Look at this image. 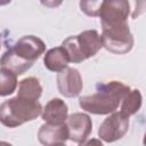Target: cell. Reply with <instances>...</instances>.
Segmentation results:
<instances>
[{
  "instance_id": "cell-1",
  "label": "cell",
  "mask_w": 146,
  "mask_h": 146,
  "mask_svg": "<svg viewBox=\"0 0 146 146\" xmlns=\"http://www.w3.org/2000/svg\"><path fill=\"white\" fill-rule=\"evenodd\" d=\"M46 51V43L35 35H24L9 47L1 56V67L17 75L30 70L34 62Z\"/></svg>"
},
{
  "instance_id": "cell-2",
  "label": "cell",
  "mask_w": 146,
  "mask_h": 146,
  "mask_svg": "<svg viewBox=\"0 0 146 146\" xmlns=\"http://www.w3.org/2000/svg\"><path fill=\"white\" fill-rule=\"evenodd\" d=\"M130 91V87L120 81L99 82L96 86V92L79 98V105L86 112L96 115H105L115 112Z\"/></svg>"
},
{
  "instance_id": "cell-3",
  "label": "cell",
  "mask_w": 146,
  "mask_h": 146,
  "mask_svg": "<svg viewBox=\"0 0 146 146\" xmlns=\"http://www.w3.org/2000/svg\"><path fill=\"white\" fill-rule=\"evenodd\" d=\"M42 110L38 100L16 96L0 105V121L8 128H16L25 122L35 120L42 114Z\"/></svg>"
},
{
  "instance_id": "cell-4",
  "label": "cell",
  "mask_w": 146,
  "mask_h": 146,
  "mask_svg": "<svg viewBox=\"0 0 146 146\" xmlns=\"http://www.w3.org/2000/svg\"><path fill=\"white\" fill-rule=\"evenodd\" d=\"M71 63H81L94 57L103 48L102 35L96 30H86L78 35L66 38L62 42Z\"/></svg>"
},
{
  "instance_id": "cell-5",
  "label": "cell",
  "mask_w": 146,
  "mask_h": 146,
  "mask_svg": "<svg viewBox=\"0 0 146 146\" xmlns=\"http://www.w3.org/2000/svg\"><path fill=\"white\" fill-rule=\"evenodd\" d=\"M103 47L117 55L129 52L133 47V35L128 23L115 25H102Z\"/></svg>"
},
{
  "instance_id": "cell-6",
  "label": "cell",
  "mask_w": 146,
  "mask_h": 146,
  "mask_svg": "<svg viewBox=\"0 0 146 146\" xmlns=\"http://www.w3.org/2000/svg\"><path fill=\"white\" fill-rule=\"evenodd\" d=\"M129 129V116L121 111L113 112L100 124L98 129V137L105 143H113L121 139Z\"/></svg>"
},
{
  "instance_id": "cell-7",
  "label": "cell",
  "mask_w": 146,
  "mask_h": 146,
  "mask_svg": "<svg viewBox=\"0 0 146 146\" xmlns=\"http://www.w3.org/2000/svg\"><path fill=\"white\" fill-rule=\"evenodd\" d=\"M130 3L128 0H106L100 11L102 25H115L128 23Z\"/></svg>"
},
{
  "instance_id": "cell-8",
  "label": "cell",
  "mask_w": 146,
  "mask_h": 146,
  "mask_svg": "<svg viewBox=\"0 0 146 146\" xmlns=\"http://www.w3.org/2000/svg\"><path fill=\"white\" fill-rule=\"evenodd\" d=\"M57 88L60 95L67 98L76 97L80 95L83 88L82 76L80 72L74 67H66L58 72L56 76Z\"/></svg>"
},
{
  "instance_id": "cell-9",
  "label": "cell",
  "mask_w": 146,
  "mask_h": 146,
  "mask_svg": "<svg viewBox=\"0 0 146 146\" xmlns=\"http://www.w3.org/2000/svg\"><path fill=\"white\" fill-rule=\"evenodd\" d=\"M66 124L68 128L70 140L76 144H84L92 130V122L86 113H73L67 116Z\"/></svg>"
},
{
  "instance_id": "cell-10",
  "label": "cell",
  "mask_w": 146,
  "mask_h": 146,
  "mask_svg": "<svg viewBox=\"0 0 146 146\" xmlns=\"http://www.w3.org/2000/svg\"><path fill=\"white\" fill-rule=\"evenodd\" d=\"M38 139L42 145H64L70 139L68 128L66 122L62 124L44 123L38 131Z\"/></svg>"
},
{
  "instance_id": "cell-11",
  "label": "cell",
  "mask_w": 146,
  "mask_h": 146,
  "mask_svg": "<svg viewBox=\"0 0 146 146\" xmlns=\"http://www.w3.org/2000/svg\"><path fill=\"white\" fill-rule=\"evenodd\" d=\"M68 107L60 98H52L49 100L42 110L41 117L44 122L51 124H62L67 120Z\"/></svg>"
},
{
  "instance_id": "cell-12",
  "label": "cell",
  "mask_w": 146,
  "mask_h": 146,
  "mask_svg": "<svg viewBox=\"0 0 146 146\" xmlns=\"http://www.w3.org/2000/svg\"><path fill=\"white\" fill-rule=\"evenodd\" d=\"M70 63L68 55L66 50L60 46V47H55L46 51V55L43 57V64L44 67L51 72H60L64 68L67 67Z\"/></svg>"
},
{
  "instance_id": "cell-13",
  "label": "cell",
  "mask_w": 146,
  "mask_h": 146,
  "mask_svg": "<svg viewBox=\"0 0 146 146\" xmlns=\"http://www.w3.org/2000/svg\"><path fill=\"white\" fill-rule=\"evenodd\" d=\"M41 94H42V87L36 78L30 76L19 81L17 96L38 100L41 97Z\"/></svg>"
},
{
  "instance_id": "cell-14",
  "label": "cell",
  "mask_w": 146,
  "mask_h": 146,
  "mask_svg": "<svg viewBox=\"0 0 146 146\" xmlns=\"http://www.w3.org/2000/svg\"><path fill=\"white\" fill-rule=\"evenodd\" d=\"M141 104H143V96L140 91L138 89L130 90L121 102V112L130 117L140 110Z\"/></svg>"
},
{
  "instance_id": "cell-15",
  "label": "cell",
  "mask_w": 146,
  "mask_h": 146,
  "mask_svg": "<svg viewBox=\"0 0 146 146\" xmlns=\"http://www.w3.org/2000/svg\"><path fill=\"white\" fill-rule=\"evenodd\" d=\"M0 78H1V89L0 95L2 97H6L8 95H11L16 88H17V74H15L13 71L1 67L0 70Z\"/></svg>"
},
{
  "instance_id": "cell-16",
  "label": "cell",
  "mask_w": 146,
  "mask_h": 146,
  "mask_svg": "<svg viewBox=\"0 0 146 146\" xmlns=\"http://www.w3.org/2000/svg\"><path fill=\"white\" fill-rule=\"evenodd\" d=\"M106 0H80V9L89 17H99Z\"/></svg>"
},
{
  "instance_id": "cell-17",
  "label": "cell",
  "mask_w": 146,
  "mask_h": 146,
  "mask_svg": "<svg viewBox=\"0 0 146 146\" xmlns=\"http://www.w3.org/2000/svg\"><path fill=\"white\" fill-rule=\"evenodd\" d=\"M135 9L131 14L132 19H136L137 17H139L140 15L146 13V0H135Z\"/></svg>"
},
{
  "instance_id": "cell-18",
  "label": "cell",
  "mask_w": 146,
  "mask_h": 146,
  "mask_svg": "<svg viewBox=\"0 0 146 146\" xmlns=\"http://www.w3.org/2000/svg\"><path fill=\"white\" fill-rule=\"evenodd\" d=\"M64 0H40L41 5L48 8H57L63 3Z\"/></svg>"
},
{
  "instance_id": "cell-19",
  "label": "cell",
  "mask_w": 146,
  "mask_h": 146,
  "mask_svg": "<svg viewBox=\"0 0 146 146\" xmlns=\"http://www.w3.org/2000/svg\"><path fill=\"white\" fill-rule=\"evenodd\" d=\"M10 1H11V0H0V5H1V6H6V5H8Z\"/></svg>"
},
{
  "instance_id": "cell-20",
  "label": "cell",
  "mask_w": 146,
  "mask_h": 146,
  "mask_svg": "<svg viewBox=\"0 0 146 146\" xmlns=\"http://www.w3.org/2000/svg\"><path fill=\"white\" fill-rule=\"evenodd\" d=\"M143 143H144V145H146V132H145V135H144V140H143Z\"/></svg>"
}]
</instances>
